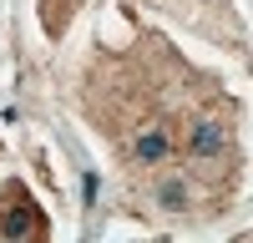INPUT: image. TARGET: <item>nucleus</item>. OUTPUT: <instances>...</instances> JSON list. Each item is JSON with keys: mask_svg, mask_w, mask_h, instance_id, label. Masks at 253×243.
Segmentation results:
<instances>
[{"mask_svg": "<svg viewBox=\"0 0 253 243\" xmlns=\"http://www.w3.org/2000/svg\"><path fill=\"white\" fill-rule=\"evenodd\" d=\"M81 107L117 157L132 208L162 223H203L238 188V101L162 36L101 46L81 76Z\"/></svg>", "mask_w": 253, "mask_h": 243, "instance_id": "f257e3e1", "label": "nucleus"}, {"mask_svg": "<svg viewBox=\"0 0 253 243\" xmlns=\"http://www.w3.org/2000/svg\"><path fill=\"white\" fill-rule=\"evenodd\" d=\"M0 238H51V223H46V213L36 208V198L26 193V182H5L0 188Z\"/></svg>", "mask_w": 253, "mask_h": 243, "instance_id": "f03ea898", "label": "nucleus"}, {"mask_svg": "<svg viewBox=\"0 0 253 243\" xmlns=\"http://www.w3.org/2000/svg\"><path fill=\"white\" fill-rule=\"evenodd\" d=\"M81 10V0H41V26H46L51 36H61L71 26V15Z\"/></svg>", "mask_w": 253, "mask_h": 243, "instance_id": "7ed1b4c3", "label": "nucleus"}]
</instances>
